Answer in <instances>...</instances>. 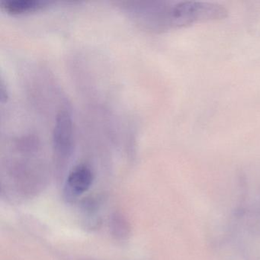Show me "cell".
<instances>
[{"label":"cell","instance_id":"cell-4","mask_svg":"<svg viewBox=\"0 0 260 260\" xmlns=\"http://www.w3.org/2000/svg\"><path fill=\"white\" fill-rule=\"evenodd\" d=\"M53 2L48 0H5L1 2V8L13 15L35 13L47 8Z\"/></svg>","mask_w":260,"mask_h":260},{"label":"cell","instance_id":"cell-1","mask_svg":"<svg viewBox=\"0 0 260 260\" xmlns=\"http://www.w3.org/2000/svg\"><path fill=\"white\" fill-rule=\"evenodd\" d=\"M130 13L140 23L154 31L190 26L228 16L223 6L197 1L133 3Z\"/></svg>","mask_w":260,"mask_h":260},{"label":"cell","instance_id":"cell-2","mask_svg":"<svg viewBox=\"0 0 260 260\" xmlns=\"http://www.w3.org/2000/svg\"><path fill=\"white\" fill-rule=\"evenodd\" d=\"M74 143L72 115L68 109H62L57 114L53 131V148L58 162L69 159Z\"/></svg>","mask_w":260,"mask_h":260},{"label":"cell","instance_id":"cell-5","mask_svg":"<svg viewBox=\"0 0 260 260\" xmlns=\"http://www.w3.org/2000/svg\"><path fill=\"white\" fill-rule=\"evenodd\" d=\"M109 230L114 239L119 242L125 241L131 235L129 222L120 213H115L111 216Z\"/></svg>","mask_w":260,"mask_h":260},{"label":"cell","instance_id":"cell-3","mask_svg":"<svg viewBox=\"0 0 260 260\" xmlns=\"http://www.w3.org/2000/svg\"><path fill=\"white\" fill-rule=\"evenodd\" d=\"M93 173L86 164H78L68 174L64 188L67 199H76L87 191L93 182Z\"/></svg>","mask_w":260,"mask_h":260},{"label":"cell","instance_id":"cell-6","mask_svg":"<svg viewBox=\"0 0 260 260\" xmlns=\"http://www.w3.org/2000/svg\"><path fill=\"white\" fill-rule=\"evenodd\" d=\"M7 91L5 89V84H4V80H1L0 83V99H1V103H4L7 100Z\"/></svg>","mask_w":260,"mask_h":260}]
</instances>
